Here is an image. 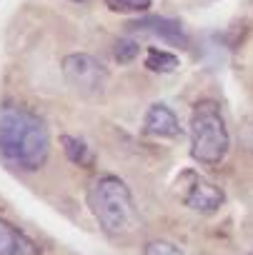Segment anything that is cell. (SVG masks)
<instances>
[{"mask_svg":"<svg viewBox=\"0 0 253 255\" xmlns=\"http://www.w3.org/2000/svg\"><path fill=\"white\" fill-rule=\"evenodd\" d=\"M138 53H141V43L133 40V38H120L113 45V58L118 63H131V60L138 58Z\"/></svg>","mask_w":253,"mask_h":255,"instance_id":"11","label":"cell"},{"mask_svg":"<svg viewBox=\"0 0 253 255\" xmlns=\"http://www.w3.org/2000/svg\"><path fill=\"white\" fill-rule=\"evenodd\" d=\"M60 145H63V153H65V158L70 163H75V165H90L93 163V153H90V148L80 138L63 135L60 138Z\"/></svg>","mask_w":253,"mask_h":255,"instance_id":"10","label":"cell"},{"mask_svg":"<svg viewBox=\"0 0 253 255\" xmlns=\"http://www.w3.org/2000/svg\"><path fill=\"white\" fill-rule=\"evenodd\" d=\"M105 5L113 13H146L153 0H105Z\"/></svg>","mask_w":253,"mask_h":255,"instance_id":"12","label":"cell"},{"mask_svg":"<svg viewBox=\"0 0 253 255\" xmlns=\"http://www.w3.org/2000/svg\"><path fill=\"white\" fill-rule=\"evenodd\" d=\"M50 135L40 115L23 105L0 108V158L18 170L35 173L48 163Z\"/></svg>","mask_w":253,"mask_h":255,"instance_id":"1","label":"cell"},{"mask_svg":"<svg viewBox=\"0 0 253 255\" xmlns=\"http://www.w3.org/2000/svg\"><path fill=\"white\" fill-rule=\"evenodd\" d=\"M63 78L80 98H100L108 88V68L88 55V53H70L63 58Z\"/></svg>","mask_w":253,"mask_h":255,"instance_id":"4","label":"cell"},{"mask_svg":"<svg viewBox=\"0 0 253 255\" xmlns=\"http://www.w3.org/2000/svg\"><path fill=\"white\" fill-rule=\"evenodd\" d=\"M88 208L110 238H128L141 228V213L131 188L118 175H98L88 188Z\"/></svg>","mask_w":253,"mask_h":255,"instance_id":"2","label":"cell"},{"mask_svg":"<svg viewBox=\"0 0 253 255\" xmlns=\"http://www.w3.org/2000/svg\"><path fill=\"white\" fill-rule=\"evenodd\" d=\"M73 3H88V0H73Z\"/></svg>","mask_w":253,"mask_h":255,"instance_id":"14","label":"cell"},{"mask_svg":"<svg viewBox=\"0 0 253 255\" xmlns=\"http://www.w3.org/2000/svg\"><path fill=\"white\" fill-rule=\"evenodd\" d=\"M141 255H186L176 243H168V240H148L141 250Z\"/></svg>","mask_w":253,"mask_h":255,"instance_id":"13","label":"cell"},{"mask_svg":"<svg viewBox=\"0 0 253 255\" xmlns=\"http://www.w3.org/2000/svg\"><path fill=\"white\" fill-rule=\"evenodd\" d=\"M131 33H146V35H156L163 43L173 45V48H188V35L183 30V25L173 18H161V15H146L138 20H131L128 25Z\"/></svg>","mask_w":253,"mask_h":255,"instance_id":"6","label":"cell"},{"mask_svg":"<svg viewBox=\"0 0 253 255\" xmlns=\"http://www.w3.org/2000/svg\"><path fill=\"white\" fill-rule=\"evenodd\" d=\"M191 158L201 165H221L231 150L228 125L216 100H198L191 113Z\"/></svg>","mask_w":253,"mask_h":255,"instance_id":"3","label":"cell"},{"mask_svg":"<svg viewBox=\"0 0 253 255\" xmlns=\"http://www.w3.org/2000/svg\"><path fill=\"white\" fill-rule=\"evenodd\" d=\"M143 63H146V68L153 70V73H173V70L181 65L178 55H173V53H168V50H161V48H148Z\"/></svg>","mask_w":253,"mask_h":255,"instance_id":"9","label":"cell"},{"mask_svg":"<svg viewBox=\"0 0 253 255\" xmlns=\"http://www.w3.org/2000/svg\"><path fill=\"white\" fill-rule=\"evenodd\" d=\"M143 130L153 138H178L181 135V123L178 115L173 113V108H168L166 103H153L143 118Z\"/></svg>","mask_w":253,"mask_h":255,"instance_id":"7","label":"cell"},{"mask_svg":"<svg viewBox=\"0 0 253 255\" xmlns=\"http://www.w3.org/2000/svg\"><path fill=\"white\" fill-rule=\"evenodd\" d=\"M183 178L188 180V185H183V190H181V200L186 208H191L193 213L211 215L223 205L226 195L216 183H211L208 178L196 175V173H183Z\"/></svg>","mask_w":253,"mask_h":255,"instance_id":"5","label":"cell"},{"mask_svg":"<svg viewBox=\"0 0 253 255\" xmlns=\"http://www.w3.org/2000/svg\"><path fill=\"white\" fill-rule=\"evenodd\" d=\"M0 255H40V248L20 228L0 218Z\"/></svg>","mask_w":253,"mask_h":255,"instance_id":"8","label":"cell"}]
</instances>
